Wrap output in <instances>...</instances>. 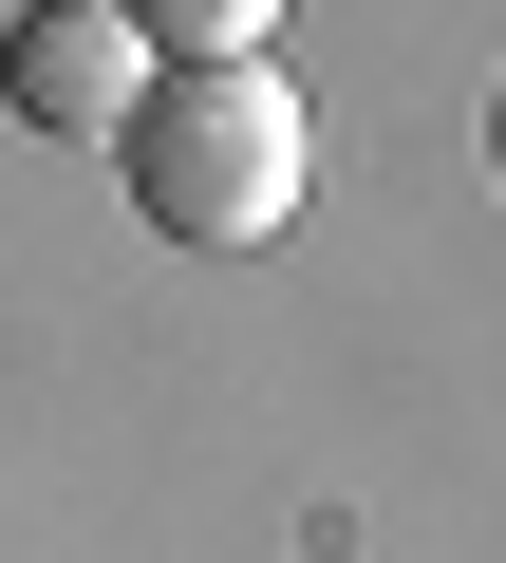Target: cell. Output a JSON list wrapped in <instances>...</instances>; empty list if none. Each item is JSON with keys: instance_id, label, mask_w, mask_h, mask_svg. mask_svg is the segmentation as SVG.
I'll return each instance as SVG.
<instances>
[{"instance_id": "1", "label": "cell", "mask_w": 506, "mask_h": 563, "mask_svg": "<svg viewBox=\"0 0 506 563\" xmlns=\"http://www.w3.org/2000/svg\"><path fill=\"white\" fill-rule=\"evenodd\" d=\"M113 169H132V225H169V244H263V225H301L319 132H301V95L263 57H188V76L132 95Z\"/></svg>"}, {"instance_id": "2", "label": "cell", "mask_w": 506, "mask_h": 563, "mask_svg": "<svg viewBox=\"0 0 506 563\" xmlns=\"http://www.w3.org/2000/svg\"><path fill=\"white\" fill-rule=\"evenodd\" d=\"M0 95L38 132H132V20L113 0H38V20L0 38Z\"/></svg>"}, {"instance_id": "3", "label": "cell", "mask_w": 506, "mask_h": 563, "mask_svg": "<svg viewBox=\"0 0 506 563\" xmlns=\"http://www.w3.org/2000/svg\"><path fill=\"white\" fill-rule=\"evenodd\" d=\"M132 38H169V57H263V20L282 0H113Z\"/></svg>"}, {"instance_id": "4", "label": "cell", "mask_w": 506, "mask_h": 563, "mask_svg": "<svg viewBox=\"0 0 506 563\" xmlns=\"http://www.w3.org/2000/svg\"><path fill=\"white\" fill-rule=\"evenodd\" d=\"M487 151H506V95H487Z\"/></svg>"}]
</instances>
